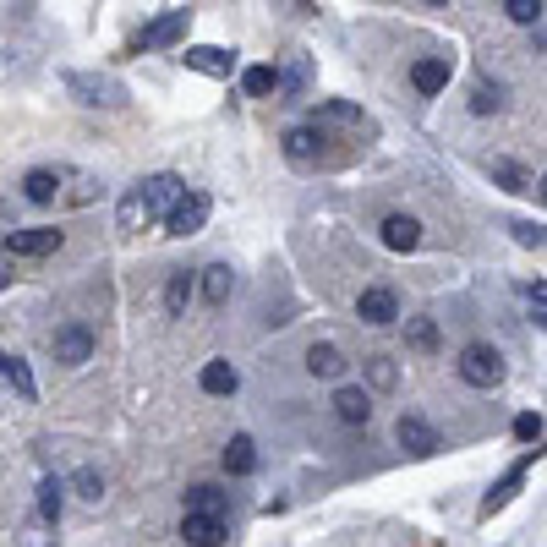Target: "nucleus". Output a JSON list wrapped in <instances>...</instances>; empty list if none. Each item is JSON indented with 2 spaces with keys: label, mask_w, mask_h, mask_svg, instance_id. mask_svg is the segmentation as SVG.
Returning <instances> with one entry per match:
<instances>
[{
  "label": "nucleus",
  "mask_w": 547,
  "mask_h": 547,
  "mask_svg": "<svg viewBox=\"0 0 547 547\" xmlns=\"http://www.w3.org/2000/svg\"><path fill=\"white\" fill-rule=\"evenodd\" d=\"M318 143H323L318 126H290L285 132V159L290 165H318Z\"/></svg>",
  "instance_id": "13"
},
{
  "label": "nucleus",
  "mask_w": 547,
  "mask_h": 547,
  "mask_svg": "<svg viewBox=\"0 0 547 547\" xmlns=\"http://www.w3.org/2000/svg\"><path fill=\"white\" fill-rule=\"evenodd\" d=\"M307 372H312V378H340V372H345V351H340V345H307Z\"/></svg>",
  "instance_id": "20"
},
{
  "label": "nucleus",
  "mask_w": 547,
  "mask_h": 547,
  "mask_svg": "<svg viewBox=\"0 0 547 547\" xmlns=\"http://www.w3.org/2000/svg\"><path fill=\"white\" fill-rule=\"evenodd\" d=\"M181 61L192 66V72H203V77H230L236 72V50H219V44H186Z\"/></svg>",
  "instance_id": "6"
},
{
  "label": "nucleus",
  "mask_w": 547,
  "mask_h": 547,
  "mask_svg": "<svg viewBox=\"0 0 547 547\" xmlns=\"http://www.w3.org/2000/svg\"><path fill=\"white\" fill-rule=\"evenodd\" d=\"M509 22H520V28H531V22H542V0H504Z\"/></svg>",
  "instance_id": "32"
},
{
  "label": "nucleus",
  "mask_w": 547,
  "mask_h": 547,
  "mask_svg": "<svg viewBox=\"0 0 547 547\" xmlns=\"http://www.w3.org/2000/svg\"><path fill=\"white\" fill-rule=\"evenodd\" d=\"M323 115H329V121H356L362 110H356V104H323Z\"/></svg>",
  "instance_id": "36"
},
{
  "label": "nucleus",
  "mask_w": 547,
  "mask_h": 547,
  "mask_svg": "<svg viewBox=\"0 0 547 547\" xmlns=\"http://www.w3.org/2000/svg\"><path fill=\"white\" fill-rule=\"evenodd\" d=\"M186 509H208V515H225V493H219V487H208V482H197V487H186Z\"/></svg>",
  "instance_id": "27"
},
{
  "label": "nucleus",
  "mask_w": 547,
  "mask_h": 547,
  "mask_svg": "<svg viewBox=\"0 0 547 547\" xmlns=\"http://www.w3.org/2000/svg\"><path fill=\"white\" fill-rule=\"evenodd\" d=\"M509 230H515L520 247H542V225H537V219H515Z\"/></svg>",
  "instance_id": "35"
},
{
  "label": "nucleus",
  "mask_w": 547,
  "mask_h": 547,
  "mask_svg": "<svg viewBox=\"0 0 547 547\" xmlns=\"http://www.w3.org/2000/svg\"><path fill=\"white\" fill-rule=\"evenodd\" d=\"M356 318L372 323V329H383V323L400 318V296H394L389 285H372V290H362V301H356Z\"/></svg>",
  "instance_id": "8"
},
{
  "label": "nucleus",
  "mask_w": 547,
  "mask_h": 547,
  "mask_svg": "<svg viewBox=\"0 0 547 547\" xmlns=\"http://www.w3.org/2000/svg\"><path fill=\"white\" fill-rule=\"evenodd\" d=\"M334 416H340V422H351V427H367L372 422V394L345 383V389L334 394Z\"/></svg>",
  "instance_id": "14"
},
{
  "label": "nucleus",
  "mask_w": 547,
  "mask_h": 547,
  "mask_svg": "<svg viewBox=\"0 0 547 547\" xmlns=\"http://www.w3.org/2000/svg\"><path fill=\"white\" fill-rule=\"evenodd\" d=\"M367 378L378 383V389H394V362L389 356H367Z\"/></svg>",
  "instance_id": "34"
},
{
  "label": "nucleus",
  "mask_w": 547,
  "mask_h": 547,
  "mask_svg": "<svg viewBox=\"0 0 547 547\" xmlns=\"http://www.w3.org/2000/svg\"><path fill=\"white\" fill-rule=\"evenodd\" d=\"M225 471H230V476H252V471H258V444H252L247 433L230 438V449H225Z\"/></svg>",
  "instance_id": "21"
},
{
  "label": "nucleus",
  "mask_w": 547,
  "mask_h": 547,
  "mask_svg": "<svg viewBox=\"0 0 547 547\" xmlns=\"http://www.w3.org/2000/svg\"><path fill=\"white\" fill-rule=\"evenodd\" d=\"M66 88H72L83 104H104V110H115V104L126 99V88L115 83V77H88V72H72V77H66Z\"/></svg>",
  "instance_id": "5"
},
{
  "label": "nucleus",
  "mask_w": 547,
  "mask_h": 547,
  "mask_svg": "<svg viewBox=\"0 0 547 547\" xmlns=\"http://www.w3.org/2000/svg\"><path fill=\"white\" fill-rule=\"evenodd\" d=\"M455 372L471 383V389H498V383H504V351L476 340V345H465V351H460Z\"/></svg>",
  "instance_id": "1"
},
{
  "label": "nucleus",
  "mask_w": 547,
  "mask_h": 547,
  "mask_svg": "<svg viewBox=\"0 0 547 547\" xmlns=\"http://www.w3.org/2000/svg\"><path fill=\"white\" fill-rule=\"evenodd\" d=\"M531 465H537V449H531V455H526V460H520V465H515V471H509V476H504V482H498V487H493V493H487V504H482V515H493V509H504V504H509V498H515V487H520V482H526V471H531Z\"/></svg>",
  "instance_id": "19"
},
{
  "label": "nucleus",
  "mask_w": 547,
  "mask_h": 547,
  "mask_svg": "<svg viewBox=\"0 0 547 547\" xmlns=\"http://www.w3.org/2000/svg\"><path fill=\"white\" fill-rule=\"evenodd\" d=\"M498 104H504V88H498V83H487V77H482V83L471 88V110H476V115H493Z\"/></svg>",
  "instance_id": "30"
},
{
  "label": "nucleus",
  "mask_w": 547,
  "mask_h": 547,
  "mask_svg": "<svg viewBox=\"0 0 547 547\" xmlns=\"http://www.w3.org/2000/svg\"><path fill=\"white\" fill-rule=\"evenodd\" d=\"M61 493H66V487L55 482V476H44V482H39V515L50 520V526L61 520Z\"/></svg>",
  "instance_id": "28"
},
{
  "label": "nucleus",
  "mask_w": 547,
  "mask_h": 547,
  "mask_svg": "<svg viewBox=\"0 0 547 547\" xmlns=\"http://www.w3.org/2000/svg\"><path fill=\"white\" fill-rule=\"evenodd\" d=\"M296 6V17H318V0H290Z\"/></svg>",
  "instance_id": "38"
},
{
  "label": "nucleus",
  "mask_w": 547,
  "mask_h": 547,
  "mask_svg": "<svg viewBox=\"0 0 547 547\" xmlns=\"http://www.w3.org/2000/svg\"><path fill=\"white\" fill-rule=\"evenodd\" d=\"M11 263H17V258H11V252H6V247H0V290H6V285H11Z\"/></svg>",
  "instance_id": "37"
},
{
  "label": "nucleus",
  "mask_w": 547,
  "mask_h": 547,
  "mask_svg": "<svg viewBox=\"0 0 547 547\" xmlns=\"http://www.w3.org/2000/svg\"><path fill=\"white\" fill-rule=\"evenodd\" d=\"M487 170H493V181H504L509 192H537V181H531L520 165H504V159H498V165H487Z\"/></svg>",
  "instance_id": "29"
},
{
  "label": "nucleus",
  "mask_w": 547,
  "mask_h": 547,
  "mask_svg": "<svg viewBox=\"0 0 547 547\" xmlns=\"http://www.w3.org/2000/svg\"><path fill=\"white\" fill-rule=\"evenodd\" d=\"M0 378H6L11 389H17V400H22V405H33V400H39V389H33V372H28V362L6 356V362H0Z\"/></svg>",
  "instance_id": "24"
},
{
  "label": "nucleus",
  "mask_w": 547,
  "mask_h": 547,
  "mask_svg": "<svg viewBox=\"0 0 547 547\" xmlns=\"http://www.w3.org/2000/svg\"><path fill=\"white\" fill-rule=\"evenodd\" d=\"M241 88H247L252 99H269V93L279 88V72L274 66H247V72H241Z\"/></svg>",
  "instance_id": "26"
},
{
  "label": "nucleus",
  "mask_w": 547,
  "mask_h": 547,
  "mask_svg": "<svg viewBox=\"0 0 547 547\" xmlns=\"http://www.w3.org/2000/svg\"><path fill=\"white\" fill-rule=\"evenodd\" d=\"M192 285H197V279L186 274V269H176V274L165 279V312H170V318H186V301H192Z\"/></svg>",
  "instance_id": "23"
},
{
  "label": "nucleus",
  "mask_w": 547,
  "mask_h": 547,
  "mask_svg": "<svg viewBox=\"0 0 547 547\" xmlns=\"http://www.w3.org/2000/svg\"><path fill=\"white\" fill-rule=\"evenodd\" d=\"M72 487H77V498H88V504H99V498H104V476L93 471V465H83V471L72 476Z\"/></svg>",
  "instance_id": "31"
},
{
  "label": "nucleus",
  "mask_w": 547,
  "mask_h": 547,
  "mask_svg": "<svg viewBox=\"0 0 547 547\" xmlns=\"http://www.w3.org/2000/svg\"><path fill=\"white\" fill-rule=\"evenodd\" d=\"M186 22H192V11H165L159 22H148V28H143V50H170V44H181Z\"/></svg>",
  "instance_id": "11"
},
{
  "label": "nucleus",
  "mask_w": 547,
  "mask_h": 547,
  "mask_svg": "<svg viewBox=\"0 0 547 547\" xmlns=\"http://www.w3.org/2000/svg\"><path fill=\"white\" fill-rule=\"evenodd\" d=\"M394 438H400V449L405 455H416V460H427V455H438V433L433 427L422 422V416H400V422H394Z\"/></svg>",
  "instance_id": "7"
},
{
  "label": "nucleus",
  "mask_w": 547,
  "mask_h": 547,
  "mask_svg": "<svg viewBox=\"0 0 547 547\" xmlns=\"http://www.w3.org/2000/svg\"><path fill=\"white\" fill-rule=\"evenodd\" d=\"M61 230H17V236L6 241L11 258H50V252H61Z\"/></svg>",
  "instance_id": "10"
},
{
  "label": "nucleus",
  "mask_w": 547,
  "mask_h": 547,
  "mask_svg": "<svg viewBox=\"0 0 547 547\" xmlns=\"http://www.w3.org/2000/svg\"><path fill=\"white\" fill-rule=\"evenodd\" d=\"M427 6H449V0H427Z\"/></svg>",
  "instance_id": "39"
},
{
  "label": "nucleus",
  "mask_w": 547,
  "mask_h": 547,
  "mask_svg": "<svg viewBox=\"0 0 547 547\" xmlns=\"http://www.w3.org/2000/svg\"><path fill=\"white\" fill-rule=\"evenodd\" d=\"M230 290H236V269H230V263H208L203 269V301L208 307H225Z\"/></svg>",
  "instance_id": "17"
},
{
  "label": "nucleus",
  "mask_w": 547,
  "mask_h": 547,
  "mask_svg": "<svg viewBox=\"0 0 547 547\" xmlns=\"http://www.w3.org/2000/svg\"><path fill=\"white\" fill-rule=\"evenodd\" d=\"M181 176H170V170H159V176H148V181H137V192H143L148 197V208H154V214H165V208L170 203H176V197H181Z\"/></svg>",
  "instance_id": "15"
},
{
  "label": "nucleus",
  "mask_w": 547,
  "mask_h": 547,
  "mask_svg": "<svg viewBox=\"0 0 547 547\" xmlns=\"http://www.w3.org/2000/svg\"><path fill=\"white\" fill-rule=\"evenodd\" d=\"M383 247H389V252H416V247H422V219L389 214V219H383Z\"/></svg>",
  "instance_id": "12"
},
{
  "label": "nucleus",
  "mask_w": 547,
  "mask_h": 547,
  "mask_svg": "<svg viewBox=\"0 0 547 547\" xmlns=\"http://www.w3.org/2000/svg\"><path fill=\"white\" fill-rule=\"evenodd\" d=\"M449 72H455V61H449V55H422V61L411 66V83H416V93H427V99H433V93L449 88Z\"/></svg>",
  "instance_id": "9"
},
{
  "label": "nucleus",
  "mask_w": 547,
  "mask_h": 547,
  "mask_svg": "<svg viewBox=\"0 0 547 547\" xmlns=\"http://www.w3.org/2000/svg\"><path fill=\"white\" fill-rule=\"evenodd\" d=\"M515 438H520V444H542V416L537 411H520L515 416Z\"/></svg>",
  "instance_id": "33"
},
{
  "label": "nucleus",
  "mask_w": 547,
  "mask_h": 547,
  "mask_svg": "<svg viewBox=\"0 0 547 547\" xmlns=\"http://www.w3.org/2000/svg\"><path fill=\"white\" fill-rule=\"evenodd\" d=\"M197 383H203V394H236L241 389V372H236V362H208Z\"/></svg>",
  "instance_id": "22"
},
{
  "label": "nucleus",
  "mask_w": 547,
  "mask_h": 547,
  "mask_svg": "<svg viewBox=\"0 0 547 547\" xmlns=\"http://www.w3.org/2000/svg\"><path fill=\"white\" fill-rule=\"evenodd\" d=\"M22 197H28V203H55V197H61V170H28V176H22Z\"/></svg>",
  "instance_id": "18"
},
{
  "label": "nucleus",
  "mask_w": 547,
  "mask_h": 547,
  "mask_svg": "<svg viewBox=\"0 0 547 547\" xmlns=\"http://www.w3.org/2000/svg\"><path fill=\"white\" fill-rule=\"evenodd\" d=\"M181 542H186V547H219V542H230L225 515H208V509H186V515H181Z\"/></svg>",
  "instance_id": "3"
},
{
  "label": "nucleus",
  "mask_w": 547,
  "mask_h": 547,
  "mask_svg": "<svg viewBox=\"0 0 547 547\" xmlns=\"http://www.w3.org/2000/svg\"><path fill=\"white\" fill-rule=\"evenodd\" d=\"M50 351H55V362H61V367H83L93 356V329H88V323H66V329H55Z\"/></svg>",
  "instance_id": "4"
},
{
  "label": "nucleus",
  "mask_w": 547,
  "mask_h": 547,
  "mask_svg": "<svg viewBox=\"0 0 547 547\" xmlns=\"http://www.w3.org/2000/svg\"><path fill=\"white\" fill-rule=\"evenodd\" d=\"M208 214H214V203H208V192H186L181 186V197L165 208V236H197V230L208 225Z\"/></svg>",
  "instance_id": "2"
},
{
  "label": "nucleus",
  "mask_w": 547,
  "mask_h": 547,
  "mask_svg": "<svg viewBox=\"0 0 547 547\" xmlns=\"http://www.w3.org/2000/svg\"><path fill=\"white\" fill-rule=\"evenodd\" d=\"M154 208H148V197L143 192H137V186H132V192H126L121 197V214H115V225H121L126 230V236H137V230H148V225H154Z\"/></svg>",
  "instance_id": "16"
},
{
  "label": "nucleus",
  "mask_w": 547,
  "mask_h": 547,
  "mask_svg": "<svg viewBox=\"0 0 547 547\" xmlns=\"http://www.w3.org/2000/svg\"><path fill=\"white\" fill-rule=\"evenodd\" d=\"M405 345L422 351V356H433L438 351V323L433 318H411V323H405Z\"/></svg>",
  "instance_id": "25"
}]
</instances>
